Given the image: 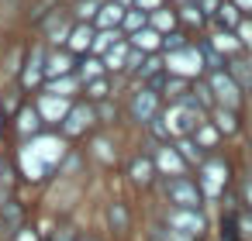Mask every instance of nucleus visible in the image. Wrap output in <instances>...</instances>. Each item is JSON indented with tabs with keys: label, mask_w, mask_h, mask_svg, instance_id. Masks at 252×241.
<instances>
[{
	"label": "nucleus",
	"mask_w": 252,
	"mask_h": 241,
	"mask_svg": "<svg viewBox=\"0 0 252 241\" xmlns=\"http://www.w3.org/2000/svg\"><path fill=\"white\" fill-rule=\"evenodd\" d=\"M159 73H166V66H162V59L159 55H149L142 66H138V76H142V83H149V80H156Z\"/></svg>",
	"instance_id": "obj_22"
},
{
	"label": "nucleus",
	"mask_w": 252,
	"mask_h": 241,
	"mask_svg": "<svg viewBox=\"0 0 252 241\" xmlns=\"http://www.w3.org/2000/svg\"><path fill=\"white\" fill-rule=\"evenodd\" d=\"M221 183H228V162H221V159L204 162V179H200V186H204L207 193H218Z\"/></svg>",
	"instance_id": "obj_8"
},
{
	"label": "nucleus",
	"mask_w": 252,
	"mask_h": 241,
	"mask_svg": "<svg viewBox=\"0 0 252 241\" xmlns=\"http://www.w3.org/2000/svg\"><path fill=\"white\" fill-rule=\"evenodd\" d=\"M231 4H235L238 11H252V0H231Z\"/></svg>",
	"instance_id": "obj_37"
},
{
	"label": "nucleus",
	"mask_w": 252,
	"mask_h": 241,
	"mask_svg": "<svg viewBox=\"0 0 252 241\" xmlns=\"http://www.w3.org/2000/svg\"><path fill=\"white\" fill-rule=\"evenodd\" d=\"M145 25H149V14H145V11H138V7H128V11H125V21H121V28H125L128 35L142 31Z\"/></svg>",
	"instance_id": "obj_18"
},
{
	"label": "nucleus",
	"mask_w": 252,
	"mask_h": 241,
	"mask_svg": "<svg viewBox=\"0 0 252 241\" xmlns=\"http://www.w3.org/2000/svg\"><path fill=\"white\" fill-rule=\"evenodd\" d=\"M100 7H104V0H76L73 4V21H94Z\"/></svg>",
	"instance_id": "obj_15"
},
{
	"label": "nucleus",
	"mask_w": 252,
	"mask_h": 241,
	"mask_svg": "<svg viewBox=\"0 0 252 241\" xmlns=\"http://www.w3.org/2000/svg\"><path fill=\"white\" fill-rule=\"evenodd\" d=\"M135 7H138V11H145V14H152V11H159V7H162V0H135Z\"/></svg>",
	"instance_id": "obj_35"
},
{
	"label": "nucleus",
	"mask_w": 252,
	"mask_h": 241,
	"mask_svg": "<svg viewBox=\"0 0 252 241\" xmlns=\"http://www.w3.org/2000/svg\"><path fill=\"white\" fill-rule=\"evenodd\" d=\"M176 4H180V7H183V4H197V0H176Z\"/></svg>",
	"instance_id": "obj_40"
},
{
	"label": "nucleus",
	"mask_w": 252,
	"mask_h": 241,
	"mask_svg": "<svg viewBox=\"0 0 252 241\" xmlns=\"http://www.w3.org/2000/svg\"><path fill=\"white\" fill-rule=\"evenodd\" d=\"M207 86H211V93H214V104L218 107H238L242 104V86L231 80V73H221V69H214L211 73V80H207Z\"/></svg>",
	"instance_id": "obj_2"
},
{
	"label": "nucleus",
	"mask_w": 252,
	"mask_h": 241,
	"mask_svg": "<svg viewBox=\"0 0 252 241\" xmlns=\"http://www.w3.org/2000/svg\"><path fill=\"white\" fill-rule=\"evenodd\" d=\"M114 4H121V7H131V4H135V0H114Z\"/></svg>",
	"instance_id": "obj_39"
},
{
	"label": "nucleus",
	"mask_w": 252,
	"mask_h": 241,
	"mask_svg": "<svg viewBox=\"0 0 252 241\" xmlns=\"http://www.w3.org/2000/svg\"><path fill=\"white\" fill-rule=\"evenodd\" d=\"M200 55H204V62H207V69H211V73H214V69H221V55L211 49V42H204V45H200Z\"/></svg>",
	"instance_id": "obj_27"
},
{
	"label": "nucleus",
	"mask_w": 252,
	"mask_h": 241,
	"mask_svg": "<svg viewBox=\"0 0 252 241\" xmlns=\"http://www.w3.org/2000/svg\"><path fill=\"white\" fill-rule=\"evenodd\" d=\"M42 128V114H38V107H25L21 110V131L28 134V131H38Z\"/></svg>",
	"instance_id": "obj_24"
},
{
	"label": "nucleus",
	"mask_w": 252,
	"mask_h": 241,
	"mask_svg": "<svg viewBox=\"0 0 252 241\" xmlns=\"http://www.w3.org/2000/svg\"><path fill=\"white\" fill-rule=\"evenodd\" d=\"M149 21H152V28H156L159 35H169V31H176L180 14H176V11H169V7H159V11H152V14H149Z\"/></svg>",
	"instance_id": "obj_12"
},
{
	"label": "nucleus",
	"mask_w": 252,
	"mask_h": 241,
	"mask_svg": "<svg viewBox=\"0 0 252 241\" xmlns=\"http://www.w3.org/2000/svg\"><path fill=\"white\" fill-rule=\"evenodd\" d=\"M100 66H104V62L87 59V62H83V69H80V76H83V80H97V76H100Z\"/></svg>",
	"instance_id": "obj_30"
},
{
	"label": "nucleus",
	"mask_w": 252,
	"mask_h": 241,
	"mask_svg": "<svg viewBox=\"0 0 252 241\" xmlns=\"http://www.w3.org/2000/svg\"><path fill=\"white\" fill-rule=\"evenodd\" d=\"M94 117H97V110L94 107H87V104H76L73 110H69V117H66V134H80L83 128H90L94 124Z\"/></svg>",
	"instance_id": "obj_9"
},
{
	"label": "nucleus",
	"mask_w": 252,
	"mask_h": 241,
	"mask_svg": "<svg viewBox=\"0 0 252 241\" xmlns=\"http://www.w3.org/2000/svg\"><path fill=\"white\" fill-rule=\"evenodd\" d=\"M200 69H204L200 45H187V49L166 55V73H169V76H197Z\"/></svg>",
	"instance_id": "obj_1"
},
{
	"label": "nucleus",
	"mask_w": 252,
	"mask_h": 241,
	"mask_svg": "<svg viewBox=\"0 0 252 241\" xmlns=\"http://www.w3.org/2000/svg\"><path fill=\"white\" fill-rule=\"evenodd\" d=\"M214 128L224 131V134H235V131H238L235 110H231V107H214Z\"/></svg>",
	"instance_id": "obj_16"
},
{
	"label": "nucleus",
	"mask_w": 252,
	"mask_h": 241,
	"mask_svg": "<svg viewBox=\"0 0 252 241\" xmlns=\"http://www.w3.org/2000/svg\"><path fill=\"white\" fill-rule=\"evenodd\" d=\"M228 73H231V80H235L242 90L252 86V59H249V55H235L231 66H228Z\"/></svg>",
	"instance_id": "obj_11"
},
{
	"label": "nucleus",
	"mask_w": 252,
	"mask_h": 241,
	"mask_svg": "<svg viewBox=\"0 0 252 241\" xmlns=\"http://www.w3.org/2000/svg\"><path fill=\"white\" fill-rule=\"evenodd\" d=\"M238 45H242V42H235L231 31H214V38H211V49H214V52H235V55H242Z\"/></svg>",
	"instance_id": "obj_21"
},
{
	"label": "nucleus",
	"mask_w": 252,
	"mask_h": 241,
	"mask_svg": "<svg viewBox=\"0 0 252 241\" xmlns=\"http://www.w3.org/2000/svg\"><path fill=\"white\" fill-rule=\"evenodd\" d=\"M193 134H197V141H200V145H204V148H211V145H214V141H218V134H221V131H218V128H207V121H200V124H197V131H193Z\"/></svg>",
	"instance_id": "obj_26"
},
{
	"label": "nucleus",
	"mask_w": 252,
	"mask_h": 241,
	"mask_svg": "<svg viewBox=\"0 0 252 241\" xmlns=\"http://www.w3.org/2000/svg\"><path fill=\"white\" fill-rule=\"evenodd\" d=\"M125 220H128V217H125V207H121V203H111V224H114L118 231H125Z\"/></svg>",
	"instance_id": "obj_31"
},
{
	"label": "nucleus",
	"mask_w": 252,
	"mask_h": 241,
	"mask_svg": "<svg viewBox=\"0 0 252 241\" xmlns=\"http://www.w3.org/2000/svg\"><path fill=\"white\" fill-rule=\"evenodd\" d=\"M162 45H166L169 52H180V49H187L190 42H187V31H180V28H176V31H169V35H162Z\"/></svg>",
	"instance_id": "obj_25"
},
{
	"label": "nucleus",
	"mask_w": 252,
	"mask_h": 241,
	"mask_svg": "<svg viewBox=\"0 0 252 241\" xmlns=\"http://www.w3.org/2000/svg\"><path fill=\"white\" fill-rule=\"evenodd\" d=\"M42 76H45V52H42V49H35V52L28 55V62H25L21 83H25V86H35Z\"/></svg>",
	"instance_id": "obj_10"
},
{
	"label": "nucleus",
	"mask_w": 252,
	"mask_h": 241,
	"mask_svg": "<svg viewBox=\"0 0 252 241\" xmlns=\"http://www.w3.org/2000/svg\"><path fill=\"white\" fill-rule=\"evenodd\" d=\"M245 200H249V207H252V172H249V179H245Z\"/></svg>",
	"instance_id": "obj_36"
},
{
	"label": "nucleus",
	"mask_w": 252,
	"mask_h": 241,
	"mask_svg": "<svg viewBox=\"0 0 252 241\" xmlns=\"http://www.w3.org/2000/svg\"><path fill=\"white\" fill-rule=\"evenodd\" d=\"M166 220H169L180 234H187V238H197V234L204 231V217H200L197 210H187V207L169 210V214H166Z\"/></svg>",
	"instance_id": "obj_5"
},
{
	"label": "nucleus",
	"mask_w": 252,
	"mask_h": 241,
	"mask_svg": "<svg viewBox=\"0 0 252 241\" xmlns=\"http://www.w3.org/2000/svg\"><path fill=\"white\" fill-rule=\"evenodd\" d=\"M180 155H183L187 162H200V148H197L190 138H183V141H180Z\"/></svg>",
	"instance_id": "obj_29"
},
{
	"label": "nucleus",
	"mask_w": 252,
	"mask_h": 241,
	"mask_svg": "<svg viewBox=\"0 0 252 241\" xmlns=\"http://www.w3.org/2000/svg\"><path fill=\"white\" fill-rule=\"evenodd\" d=\"M73 69V55L69 52H52V55H45V76H66Z\"/></svg>",
	"instance_id": "obj_13"
},
{
	"label": "nucleus",
	"mask_w": 252,
	"mask_h": 241,
	"mask_svg": "<svg viewBox=\"0 0 252 241\" xmlns=\"http://www.w3.org/2000/svg\"><path fill=\"white\" fill-rule=\"evenodd\" d=\"M235 31H238V35H242V38H238V42H242V45H252V21H245V18H242V25H238V28H235Z\"/></svg>",
	"instance_id": "obj_33"
},
{
	"label": "nucleus",
	"mask_w": 252,
	"mask_h": 241,
	"mask_svg": "<svg viewBox=\"0 0 252 241\" xmlns=\"http://www.w3.org/2000/svg\"><path fill=\"white\" fill-rule=\"evenodd\" d=\"M94 38H97L94 25L76 21V25H73V31H69V38H66V45H69V52H90V49H94Z\"/></svg>",
	"instance_id": "obj_7"
},
{
	"label": "nucleus",
	"mask_w": 252,
	"mask_h": 241,
	"mask_svg": "<svg viewBox=\"0 0 252 241\" xmlns=\"http://www.w3.org/2000/svg\"><path fill=\"white\" fill-rule=\"evenodd\" d=\"M131 117L142 121V124H149V121L159 117V93H156L152 86L142 83V90L131 93Z\"/></svg>",
	"instance_id": "obj_4"
},
{
	"label": "nucleus",
	"mask_w": 252,
	"mask_h": 241,
	"mask_svg": "<svg viewBox=\"0 0 252 241\" xmlns=\"http://www.w3.org/2000/svg\"><path fill=\"white\" fill-rule=\"evenodd\" d=\"M214 18H218L224 28H238V25H242V11L231 4V0H221V7H218V14H214Z\"/></svg>",
	"instance_id": "obj_17"
},
{
	"label": "nucleus",
	"mask_w": 252,
	"mask_h": 241,
	"mask_svg": "<svg viewBox=\"0 0 252 241\" xmlns=\"http://www.w3.org/2000/svg\"><path fill=\"white\" fill-rule=\"evenodd\" d=\"M166 196L176 203V207H187V210H197L200 207V186L187 176H173L166 183Z\"/></svg>",
	"instance_id": "obj_3"
},
{
	"label": "nucleus",
	"mask_w": 252,
	"mask_h": 241,
	"mask_svg": "<svg viewBox=\"0 0 252 241\" xmlns=\"http://www.w3.org/2000/svg\"><path fill=\"white\" fill-rule=\"evenodd\" d=\"M131 52V42H118V49H107V59H104V69H125V55Z\"/></svg>",
	"instance_id": "obj_19"
},
{
	"label": "nucleus",
	"mask_w": 252,
	"mask_h": 241,
	"mask_svg": "<svg viewBox=\"0 0 252 241\" xmlns=\"http://www.w3.org/2000/svg\"><path fill=\"white\" fill-rule=\"evenodd\" d=\"M159 38H162V35H159L156 28H142V31L128 35V42H131L135 49H156V45H159Z\"/></svg>",
	"instance_id": "obj_20"
},
{
	"label": "nucleus",
	"mask_w": 252,
	"mask_h": 241,
	"mask_svg": "<svg viewBox=\"0 0 252 241\" xmlns=\"http://www.w3.org/2000/svg\"><path fill=\"white\" fill-rule=\"evenodd\" d=\"M235 220H238L242 238H245V241H252V217H249V214H242V217H235Z\"/></svg>",
	"instance_id": "obj_34"
},
{
	"label": "nucleus",
	"mask_w": 252,
	"mask_h": 241,
	"mask_svg": "<svg viewBox=\"0 0 252 241\" xmlns=\"http://www.w3.org/2000/svg\"><path fill=\"white\" fill-rule=\"evenodd\" d=\"M128 176H131L138 186H149L152 176H156V162H152V159H135L131 169H128Z\"/></svg>",
	"instance_id": "obj_14"
},
{
	"label": "nucleus",
	"mask_w": 252,
	"mask_h": 241,
	"mask_svg": "<svg viewBox=\"0 0 252 241\" xmlns=\"http://www.w3.org/2000/svg\"><path fill=\"white\" fill-rule=\"evenodd\" d=\"M87 90H90V97H94V100H107V80H104V76L90 80V86H87Z\"/></svg>",
	"instance_id": "obj_28"
},
{
	"label": "nucleus",
	"mask_w": 252,
	"mask_h": 241,
	"mask_svg": "<svg viewBox=\"0 0 252 241\" xmlns=\"http://www.w3.org/2000/svg\"><path fill=\"white\" fill-rule=\"evenodd\" d=\"M125 11H128V7L114 4V0H104V7L97 11L94 25H97L100 31H118V28H121V21H125Z\"/></svg>",
	"instance_id": "obj_6"
},
{
	"label": "nucleus",
	"mask_w": 252,
	"mask_h": 241,
	"mask_svg": "<svg viewBox=\"0 0 252 241\" xmlns=\"http://www.w3.org/2000/svg\"><path fill=\"white\" fill-rule=\"evenodd\" d=\"M159 169H166V172H180L183 169V155H176L169 145L159 152Z\"/></svg>",
	"instance_id": "obj_23"
},
{
	"label": "nucleus",
	"mask_w": 252,
	"mask_h": 241,
	"mask_svg": "<svg viewBox=\"0 0 252 241\" xmlns=\"http://www.w3.org/2000/svg\"><path fill=\"white\" fill-rule=\"evenodd\" d=\"M166 241H187V234H180V231H169V234H166Z\"/></svg>",
	"instance_id": "obj_38"
},
{
	"label": "nucleus",
	"mask_w": 252,
	"mask_h": 241,
	"mask_svg": "<svg viewBox=\"0 0 252 241\" xmlns=\"http://www.w3.org/2000/svg\"><path fill=\"white\" fill-rule=\"evenodd\" d=\"M197 7L204 11V18H214L218 7H221V0H197Z\"/></svg>",
	"instance_id": "obj_32"
}]
</instances>
